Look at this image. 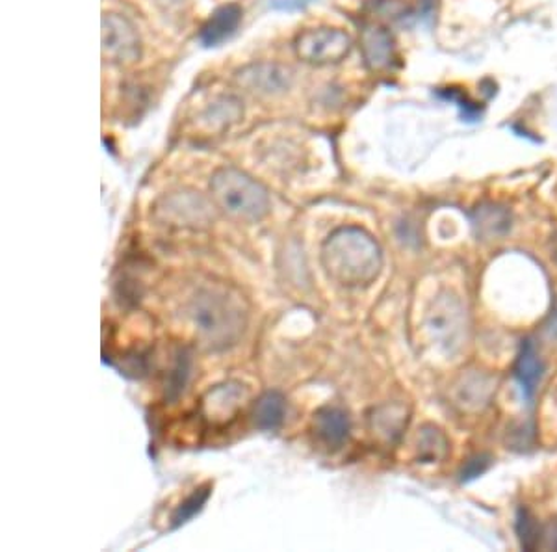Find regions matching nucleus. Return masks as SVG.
Here are the masks:
<instances>
[{"label": "nucleus", "mask_w": 557, "mask_h": 552, "mask_svg": "<svg viewBox=\"0 0 557 552\" xmlns=\"http://www.w3.org/2000/svg\"><path fill=\"white\" fill-rule=\"evenodd\" d=\"M322 265L331 280L346 289L372 285L383 268V254L374 236L361 228L333 231L322 246Z\"/></svg>", "instance_id": "f257e3e1"}, {"label": "nucleus", "mask_w": 557, "mask_h": 552, "mask_svg": "<svg viewBox=\"0 0 557 552\" xmlns=\"http://www.w3.org/2000/svg\"><path fill=\"white\" fill-rule=\"evenodd\" d=\"M188 315L197 335L210 349L231 348L246 331V299L228 286L201 289L191 298Z\"/></svg>", "instance_id": "f03ea898"}, {"label": "nucleus", "mask_w": 557, "mask_h": 552, "mask_svg": "<svg viewBox=\"0 0 557 552\" xmlns=\"http://www.w3.org/2000/svg\"><path fill=\"white\" fill-rule=\"evenodd\" d=\"M210 196L218 209L238 222L257 223L270 214V192L257 179L225 165L210 177Z\"/></svg>", "instance_id": "7ed1b4c3"}, {"label": "nucleus", "mask_w": 557, "mask_h": 552, "mask_svg": "<svg viewBox=\"0 0 557 552\" xmlns=\"http://www.w3.org/2000/svg\"><path fill=\"white\" fill-rule=\"evenodd\" d=\"M351 49H354L351 36L333 26L307 28L294 39V52L305 64H338L349 57Z\"/></svg>", "instance_id": "20e7f679"}, {"label": "nucleus", "mask_w": 557, "mask_h": 552, "mask_svg": "<svg viewBox=\"0 0 557 552\" xmlns=\"http://www.w3.org/2000/svg\"><path fill=\"white\" fill-rule=\"evenodd\" d=\"M101 51L108 64L128 68L141 58V39L136 26L120 13H104L101 21Z\"/></svg>", "instance_id": "39448f33"}, {"label": "nucleus", "mask_w": 557, "mask_h": 552, "mask_svg": "<svg viewBox=\"0 0 557 552\" xmlns=\"http://www.w3.org/2000/svg\"><path fill=\"white\" fill-rule=\"evenodd\" d=\"M157 217L173 228L197 229L214 220L212 205L199 192L177 191L165 194L157 205Z\"/></svg>", "instance_id": "423d86ee"}, {"label": "nucleus", "mask_w": 557, "mask_h": 552, "mask_svg": "<svg viewBox=\"0 0 557 552\" xmlns=\"http://www.w3.org/2000/svg\"><path fill=\"white\" fill-rule=\"evenodd\" d=\"M428 331H430L431 341L446 352L454 354L459 349L467 331V315L456 296L443 294L435 299L428 315Z\"/></svg>", "instance_id": "0eeeda50"}, {"label": "nucleus", "mask_w": 557, "mask_h": 552, "mask_svg": "<svg viewBox=\"0 0 557 552\" xmlns=\"http://www.w3.org/2000/svg\"><path fill=\"white\" fill-rule=\"evenodd\" d=\"M235 78L236 84L251 96L273 97L290 88L292 71L286 65L260 62L242 68Z\"/></svg>", "instance_id": "6e6552de"}, {"label": "nucleus", "mask_w": 557, "mask_h": 552, "mask_svg": "<svg viewBox=\"0 0 557 552\" xmlns=\"http://www.w3.org/2000/svg\"><path fill=\"white\" fill-rule=\"evenodd\" d=\"M361 51L364 64L374 73L391 70L398 60L393 34L380 23H368L362 26Z\"/></svg>", "instance_id": "1a4fd4ad"}, {"label": "nucleus", "mask_w": 557, "mask_h": 552, "mask_svg": "<svg viewBox=\"0 0 557 552\" xmlns=\"http://www.w3.org/2000/svg\"><path fill=\"white\" fill-rule=\"evenodd\" d=\"M246 388L238 381H227L222 385L210 389L203 401L205 417L210 422H227L240 412L246 401Z\"/></svg>", "instance_id": "9d476101"}, {"label": "nucleus", "mask_w": 557, "mask_h": 552, "mask_svg": "<svg viewBox=\"0 0 557 552\" xmlns=\"http://www.w3.org/2000/svg\"><path fill=\"white\" fill-rule=\"evenodd\" d=\"M312 428L323 446H327L330 451H338L348 441L351 422L348 413L341 407H322L314 415Z\"/></svg>", "instance_id": "9b49d317"}, {"label": "nucleus", "mask_w": 557, "mask_h": 552, "mask_svg": "<svg viewBox=\"0 0 557 552\" xmlns=\"http://www.w3.org/2000/svg\"><path fill=\"white\" fill-rule=\"evenodd\" d=\"M242 15H244V12L235 2L218 8V10L210 13L209 20L205 21V25L201 26L199 41L205 47H218L223 41H227L238 30Z\"/></svg>", "instance_id": "f8f14e48"}, {"label": "nucleus", "mask_w": 557, "mask_h": 552, "mask_svg": "<svg viewBox=\"0 0 557 552\" xmlns=\"http://www.w3.org/2000/svg\"><path fill=\"white\" fill-rule=\"evenodd\" d=\"M435 7V0H374V12L386 21H417L425 17Z\"/></svg>", "instance_id": "ddd939ff"}, {"label": "nucleus", "mask_w": 557, "mask_h": 552, "mask_svg": "<svg viewBox=\"0 0 557 552\" xmlns=\"http://www.w3.org/2000/svg\"><path fill=\"white\" fill-rule=\"evenodd\" d=\"M543 370H545V365H543L541 357H539L535 344L532 341H524L522 348H520L517 365H515V376H517L522 393H524L528 401H532L539 381L543 378Z\"/></svg>", "instance_id": "4468645a"}, {"label": "nucleus", "mask_w": 557, "mask_h": 552, "mask_svg": "<svg viewBox=\"0 0 557 552\" xmlns=\"http://www.w3.org/2000/svg\"><path fill=\"white\" fill-rule=\"evenodd\" d=\"M286 415V398L278 391L262 394L253 406V425L262 432H275Z\"/></svg>", "instance_id": "2eb2a0df"}, {"label": "nucleus", "mask_w": 557, "mask_h": 552, "mask_svg": "<svg viewBox=\"0 0 557 552\" xmlns=\"http://www.w3.org/2000/svg\"><path fill=\"white\" fill-rule=\"evenodd\" d=\"M407 420H409V412L406 407L393 404V406L377 407L374 415L370 417V426L375 436H380L388 443H394L406 430Z\"/></svg>", "instance_id": "dca6fc26"}, {"label": "nucleus", "mask_w": 557, "mask_h": 552, "mask_svg": "<svg viewBox=\"0 0 557 552\" xmlns=\"http://www.w3.org/2000/svg\"><path fill=\"white\" fill-rule=\"evenodd\" d=\"M472 223L478 231V236L498 238V236L506 235L511 228V214L498 205H482L474 210Z\"/></svg>", "instance_id": "f3484780"}, {"label": "nucleus", "mask_w": 557, "mask_h": 552, "mask_svg": "<svg viewBox=\"0 0 557 552\" xmlns=\"http://www.w3.org/2000/svg\"><path fill=\"white\" fill-rule=\"evenodd\" d=\"M418 462L437 464L448 454V439L437 426L425 425L418 430Z\"/></svg>", "instance_id": "a211bd4d"}, {"label": "nucleus", "mask_w": 557, "mask_h": 552, "mask_svg": "<svg viewBox=\"0 0 557 552\" xmlns=\"http://www.w3.org/2000/svg\"><path fill=\"white\" fill-rule=\"evenodd\" d=\"M493 393V381L485 376L474 375L462 378L461 385L456 388V402L465 409L482 407L487 404Z\"/></svg>", "instance_id": "6ab92c4d"}, {"label": "nucleus", "mask_w": 557, "mask_h": 552, "mask_svg": "<svg viewBox=\"0 0 557 552\" xmlns=\"http://www.w3.org/2000/svg\"><path fill=\"white\" fill-rule=\"evenodd\" d=\"M242 114L244 110L235 97H222L205 112V120H209L214 127H228L231 123L240 120Z\"/></svg>", "instance_id": "aec40b11"}, {"label": "nucleus", "mask_w": 557, "mask_h": 552, "mask_svg": "<svg viewBox=\"0 0 557 552\" xmlns=\"http://www.w3.org/2000/svg\"><path fill=\"white\" fill-rule=\"evenodd\" d=\"M541 533H543V527H541L537 519L530 514V510L520 508L519 514H517V536H519L522 549H525V551H535V549H539Z\"/></svg>", "instance_id": "412c9836"}, {"label": "nucleus", "mask_w": 557, "mask_h": 552, "mask_svg": "<svg viewBox=\"0 0 557 552\" xmlns=\"http://www.w3.org/2000/svg\"><path fill=\"white\" fill-rule=\"evenodd\" d=\"M210 496V488H199L196 489V493L194 495L188 496L186 501L175 510V514H173V528H178L184 523H188L191 517H196L201 510H203L205 504L209 501Z\"/></svg>", "instance_id": "4be33fe9"}, {"label": "nucleus", "mask_w": 557, "mask_h": 552, "mask_svg": "<svg viewBox=\"0 0 557 552\" xmlns=\"http://www.w3.org/2000/svg\"><path fill=\"white\" fill-rule=\"evenodd\" d=\"M188 370H190L188 356L183 354V356H178L177 365L173 368L172 380H170L168 393L172 394V396H177V394L183 391L184 385H186V380H188Z\"/></svg>", "instance_id": "5701e85b"}, {"label": "nucleus", "mask_w": 557, "mask_h": 552, "mask_svg": "<svg viewBox=\"0 0 557 552\" xmlns=\"http://www.w3.org/2000/svg\"><path fill=\"white\" fill-rule=\"evenodd\" d=\"M488 465H491V457L485 456V454L472 457V459H469L467 465L462 467V482H470V480H475V478L482 477L483 473L488 469Z\"/></svg>", "instance_id": "b1692460"}, {"label": "nucleus", "mask_w": 557, "mask_h": 552, "mask_svg": "<svg viewBox=\"0 0 557 552\" xmlns=\"http://www.w3.org/2000/svg\"><path fill=\"white\" fill-rule=\"evenodd\" d=\"M539 547H543L546 551H557V519H552L548 525L543 527Z\"/></svg>", "instance_id": "393cba45"}]
</instances>
